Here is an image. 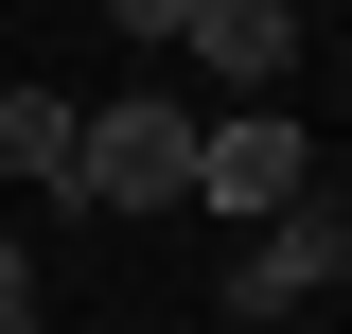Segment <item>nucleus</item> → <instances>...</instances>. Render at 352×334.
I'll use <instances>...</instances> for the list:
<instances>
[{
  "instance_id": "f257e3e1",
  "label": "nucleus",
  "mask_w": 352,
  "mask_h": 334,
  "mask_svg": "<svg viewBox=\"0 0 352 334\" xmlns=\"http://www.w3.org/2000/svg\"><path fill=\"white\" fill-rule=\"evenodd\" d=\"M71 211H106V229H141V211H194V106L176 88H124V106H88L71 176H53Z\"/></svg>"
},
{
  "instance_id": "f03ea898",
  "label": "nucleus",
  "mask_w": 352,
  "mask_h": 334,
  "mask_svg": "<svg viewBox=\"0 0 352 334\" xmlns=\"http://www.w3.org/2000/svg\"><path fill=\"white\" fill-rule=\"evenodd\" d=\"M352 282V194L317 176L300 211H264V229H229V334H264V317H300V299H335Z\"/></svg>"
},
{
  "instance_id": "7ed1b4c3",
  "label": "nucleus",
  "mask_w": 352,
  "mask_h": 334,
  "mask_svg": "<svg viewBox=\"0 0 352 334\" xmlns=\"http://www.w3.org/2000/svg\"><path fill=\"white\" fill-rule=\"evenodd\" d=\"M317 194V141L282 124V106H229V124H194V211L212 229H264V211Z\"/></svg>"
},
{
  "instance_id": "20e7f679",
  "label": "nucleus",
  "mask_w": 352,
  "mask_h": 334,
  "mask_svg": "<svg viewBox=\"0 0 352 334\" xmlns=\"http://www.w3.org/2000/svg\"><path fill=\"white\" fill-rule=\"evenodd\" d=\"M194 71L229 88V106H282V71H300V0H194Z\"/></svg>"
},
{
  "instance_id": "39448f33",
  "label": "nucleus",
  "mask_w": 352,
  "mask_h": 334,
  "mask_svg": "<svg viewBox=\"0 0 352 334\" xmlns=\"http://www.w3.org/2000/svg\"><path fill=\"white\" fill-rule=\"evenodd\" d=\"M71 141H88L71 88H0V176H36V194H53V176H71Z\"/></svg>"
},
{
  "instance_id": "423d86ee",
  "label": "nucleus",
  "mask_w": 352,
  "mask_h": 334,
  "mask_svg": "<svg viewBox=\"0 0 352 334\" xmlns=\"http://www.w3.org/2000/svg\"><path fill=\"white\" fill-rule=\"evenodd\" d=\"M106 36H141V53H176V36H194V0H106Z\"/></svg>"
},
{
  "instance_id": "0eeeda50",
  "label": "nucleus",
  "mask_w": 352,
  "mask_h": 334,
  "mask_svg": "<svg viewBox=\"0 0 352 334\" xmlns=\"http://www.w3.org/2000/svg\"><path fill=\"white\" fill-rule=\"evenodd\" d=\"M18 317H53V299H36V247H0V334H18Z\"/></svg>"
},
{
  "instance_id": "6e6552de",
  "label": "nucleus",
  "mask_w": 352,
  "mask_h": 334,
  "mask_svg": "<svg viewBox=\"0 0 352 334\" xmlns=\"http://www.w3.org/2000/svg\"><path fill=\"white\" fill-rule=\"evenodd\" d=\"M18 334H53V317H18Z\"/></svg>"
}]
</instances>
